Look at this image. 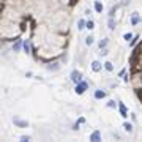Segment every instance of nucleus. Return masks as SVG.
Masks as SVG:
<instances>
[{
	"instance_id": "nucleus-7",
	"label": "nucleus",
	"mask_w": 142,
	"mask_h": 142,
	"mask_svg": "<svg viewBox=\"0 0 142 142\" xmlns=\"http://www.w3.org/2000/svg\"><path fill=\"white\" fill-rule=\"evenodd\" d=\"M92 68H93V71H99L101 70V65H99L98 62H93V66Z\"/></svg>"
},
{
	"instance_id": "nucleus-13",
	"label": "nucleus",
	"mask_w": 142,
	"mask_h": 142,
	"mask_svg": "<svg viewBox=\"0 0 142 142\" xmlns=\"http://www.w3.org/2000/svg\"><path fill=\"white\" fill-rule=\"evenodd\" d=\"M136 93H137V98H139V99H140V103H142V88H139Z\"/></svg>"
},
{
	"instance_id": "nucleus-4",
	"label": "nucleus",
	"mask_w": 142,
	"mask_h": 142,
	"mask_svg": "<svg viewBox=\"0 0 142 142\" xmlns=\"http://www.w3.org/2000/svg\"><path fill=\"white\" fill-rule=\"evenodd\" d=\"M120 114H122V117H128V115H126V107H125V104H123V103H120Z\"/></svg>"
},
{
	"instance_id": "nucleus-1",
	"label": "nucleus",
	"mask_w": 142,
	"mask_h": 142,
	"mask_svg": "<svg viewBox=\"0 0 142 142\" xmlns=\"http://www.w3.org/2000/svg\"><path fill=\"white\" fill-rule=\"evenodd\" d=\"M85 88H87V84H85V82L79 84V85L76 87V93H77V95H82V93L85 92Z\"/></svg>"
},
{
	"instance_id": "nucleus-8",
	"label": "nucleus",
	"mask_w": 142,
	"mask_h": 142,
	"mask_svg": "<svg viewBox=\"0 0 142 142\" xmlns=\"http://www.w3.org/2000/svg\"><path fill=\"white\" fill-rule=\"evenodd\" d=\"M131 22H133V24H137V22H139V14H137V13H134V14H133Z\"/></svg>"
},
{
	"instance_id": "nucleus-12",
	"label": "nucleus",
	"mask_w": 142,
	"mask_h": 142,
	"mask_svg": "<svg viewBox=\"0 0 142 142\" xmlns=\"http://www.w3.org/2000/svg\"><path fill=\"white\" fill-rule=\"evenodd\" d=\"M104 65H106V70H107V71H112V70H114V66H112V63H111V62H106Z\"/></svg>"
},
{
	"instance_id": "nucleus-5",
	"label": "nucleus",
	"mask_w": 142,
	"mask_h": 142,
	"mask_svg": "<svg viewBox=\"0 0 142 142\" xmlns=\"http://www.w3.org/2000/svg\"><path fill=\"white\" fill-rule=\"evenodd\" d=\"M90 140H93V142H98V140H99V133H98V131H95L92 136H90Z\"/></svg>"
},
{
	"instance_id": "nucleus-15",
	"label": "nucleus",
	"mask_w": 142,
	"mask_h": 142,
	"mask_svg": "<svg viewBox=\"0 0 142 142\" xmlns=\"http://www.w3.org/2000/svg\"><path fill=\"white\" fill-rule=\"evenodd\" d=\"M85 43H87V44H92V43H93V38H92V36H88Z\"/></svg>"
},
{
	"instance_id": "nucleus-9",
	"label": "nucleus",
	"mask_w": 142,
	"mask_h": 142,
	"mask_svg": "<svg viewBox=\"0 0 142 142\" xmlns=\"http://www.w3.org/2000/svg\"><path fill=\"white\" fill-rule=\"evenodd\" d=\"M95 10H96L98 13H101V11H103V5H101L99 2H96V3H95Z\"/></svg>"
},
{
	"instance_id": "nucleus-10",
	"label": "nucleus",
	"mask_w": 142,
	"mask_h": 142,
	"mask_svg": "<svg viewBox=\"0 0 142 142\" xmlns=\"http://www.w3.org/2000/svg\"><path fill=\"white\" fill-rule=\"evenodd\" d=\"M123 128H125V130H126L128 133H131V131H133V126H131L130 123H125V125H123Z\"/></svg>"
},
{
	"instance_id": "nucleus-3",
	"label": "nucleus",
	"mask_w": 142,
	"mask_h": 142,
	"mask_svg": "<svg viewBox=\"0 0 142 142\" xmlns=\"http://www.w3.org/2000/svg\"><path fill=\"white\" fill-rule=\"evenodd\" d=\"M134 54H136V55H140V54H142V43L136 44V47H134Z\"/></svg>"
},
{
	"instance_id": "nucleus-17",
	"label": "nucleus",
	"mask_w": 142,
	"mask_h": 142,
	"mask_svg": "<svg viewBox=\"0 0 142 142\" xmlns=\"http://www.w3.org/2000/svg\"><path fill=\"white\" fill-rule=\"evenodd\" d=\"M77 2H79V0H70V6H74Z\"/></svg>"
},
{
	"instance_id": "nucleus-16",
	"label": "nucleus",
	"mask_w": 142,
	"mask_h": 142,
	"mask_svg": "<svg viewBox=\"0 0 142 142\" xmlns=\"http://www.w3.org/2000/svg\"><path fill=\"white\" fill-rule=\"evenodd\" d=\"M131 38H133L131 33H126V35H125V40H126V41H128V40H131Z\"/></svg>"
},
{
	"instance_id": "nucleus-2",
	"label": "nucleus",
	"mask_w": 142,
	"mask_h": 142,
	"mask_svg": "<svg viewBox=\"0 0 142 142\" xmlns=\"http://www.w3.org/2000/svg\"><path fill=\"white\" fill-rule=\"evenodd\" d=\"M130 63H131V66H136L137 63H139V55L133 54V55H131V59H130Z\"/></svg>"
},
{
	"instance_id": "nucleus-11",
	"label": "nucleus",
	"mask_w": 142,
	"mask_h": 142,
	"mask_svg": "<svg viewBox=\"0 0 142 142\" xmlns=\"http://www.w3.org/2000/svg\"><path fill=\"white\" fill-rule=\"evenodd\" d=\"M79 79H81V74L74 71V73H73V81H76V82H77V81H79Z\"/></svg>"
},
{
	"instance_id": "nucleus-6",
	"label": "nucleus",
	"mask_w": 142,
	"mask_h": 142,
	"mask_svg": "<svg viewBox=\"0 0 142 142\" xmlns=\"http://www.w3.org/2000/svg\"><path fill=\"white\" fill-rule=\"evenodd\" d=\"M104 96H106V93L101 92V90H96V92H95V98H98V99L99 98H104Z\"/></svg>"
},
{
	"instance_id": "nucleus-14",
	"label": "nucleus",
	"mask_w": 142,
	"mask_h": 142,
	"mask_svg": "<svg viewBox=\"0 0 142 142\" xmlns=\"http://www.w3.org/2000/svg\"><path fill=\"white\" fill-rule=\"evenodd\" d=\"M93 25H95V24H93L92 21H88V22H87V29H90V30H92V29H93Z\"/></svg>"
}]
</instances>
